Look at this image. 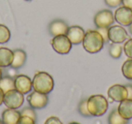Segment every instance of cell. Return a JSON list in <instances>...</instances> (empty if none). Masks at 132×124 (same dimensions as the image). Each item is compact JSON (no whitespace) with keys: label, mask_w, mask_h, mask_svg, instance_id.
Wrapping results in <instances>:
<instances>
[{"label":"cell","mask_w":132,"mask_h":124,"mask_svg":"<svg viewBox=\"0 0 132 124\" xmlns=\"http://www.w3.org/2000/svg\"><path fill=\"white\" fill-rule=\"evenodd\" d=\"M16 124H35V120L34 119L30 118V117L22 116L21 115V117L19 118Z\"/></svg>","instance_id":"26"},{"label":"cell","mask_w":132,"mask_h":124,"mask_svg":"<svg viewBox=\"0 0 132 124\" xmlns=\"http://www.w3.org/2000/svg\"><path fill=\"white\" fill-rule=\"evenodd\" d=\"M97 30L101 35V36L103 37L105 43H108L109 41H110L109 40V35H108V28H98Z\"/></svg>","instance_id":"29"},{"label":"cell","mask_w":132,"mask_h":124,"mask_svg":"<svg viewBox=\"0 0 132 124\" xmlns=\"http://www.w3.org/2000/svg\"><path fill=\"white\" fill-rule=\"evenodd\" d=\"M24 102V94L18 91L17 90L13 89L5 92L4 102L3 103L9 109L17 110L23 105Z\"/></svg>","instance_id":"4"},{"label":"cell","mask_w":132,"mask_h":124,"mask_svg":"<svg viewBox=\"0 0 132 124\" xmlns=\"http://www.w3.org/2000/svg\"><path fill=\"white\" fill-rule=\"evenodd\" d=\"M108 122L109 124H128V120L122 118L118 111V109H115L109 115Z\"/></svg>","instance_id":"18"},{"label":"cell","mask_w":132,"mask_h":124,"mask_svg":"<svg viewBox=\"0 0 132 124\" xmlns=\"http://www.w3.org/2000/svg\"><path fill=\"white\" fill-rule=\"evenodd\" d=\"M125 86H126L127 91H128V99L132 100V84H127Z\"/></svg>","instance_id":"31"},{"label":"cell","mask_w":132,"mask_h":124,"mask_svg":"<svg viewBox=\"0 0 132 124\" xmlns=\"http://www.w3.org/2000/svg\"><path fill=\"white\" fill-rule=\"evenodd\" d=\"M0 88L4 91V92L15 89V80L10 76L2 77L0 80Z\"/></svg>","instance_id":"19"},{"label":"cell","mask_w":132,"mask_h":124,"mask_svg":"<svg viewBox=\"0 0 132 124\" xmlns=\"http://www.w3.org/2000/svg\"><path fill=\"white\" fill-rule=\"evenodd\" d=\"M69 124H80V123H78V122H71V123H69Z\"/></svg>","instance_id":"35"},{"label":"cell","mask_w":132,"mask_h":124,"mask_svg":"<svg viewBox=\"0 0 132 124\" xmlns=\"http://www.w3.org/2000/svg\"><path fill=\"white\" fill-rule=\"evenodd\" d=\"M4 95H5V92L1 88H0V105L3 103L4 102Z\"/></svg>","instance_id":"32"},{"label":"cell","mask_w":132,"mask_h":124,"mask_svg":"<svg viewBox=\"0 0 132 124\" xmlns=\"http://www.w3.org/2000/svg\"><path fill=\"white\" fill-rule=\"evenodd\" d=\"M27 102L29 105L34 109H43L48 103V96L47 94L38 92L36 91H34L27 96Z\"/></svg>","instance_id":"10"},{"label":"cell","mask_w":132,"mask_h":124,"mask_svg":"<svg viewBox=\"0 0 132 124\" xmlns=\"http://www.w3.org/2000/svg\"><path fill=\"white\" fill-rule=\"evenodd\" d=\"M81 44L84 50L89 53H97L103 48L105 41L97 29L88 30L85 32L84 38Z\"/></svg>","instance_id":"1"},{"label":"cell","mask_w":132,"mask_h":124,"mask_svg":"<svg viewBox=\"0 0 132 124\" xmlns=\"http://www.w3.org/2000/svg\"><path fill=\"white\" fill-rule=\"evenodd\" d=\"M69 29V26L67 23L61 19H55L52 21L49 25V32L53 36L60 35H66Z\"/></svg>","instance_id":"13"},{"label":"cell","mask_w":132,"mask_h":124,"mask_svg":"<svg viewBox=\"0 0 132 124\" xmlns=\"http://www.w3.org/2000/svg\"><path fill=\"white\" fill-rule=\"evenodd\" d=\"M14 59V52L7 47H0V67L11 66Z\"/></svg>","instance_id":"16"},{"label":"cell","mask_w":132,"mask_h":124,"mask_svg":"<svg viewBox=\"0 0 132 124\" xmlns=\"http://www.w3.org/2000/svg\"><path fill=\"white\" fill-rule=\"evenodd\" d=\"M122 47L126 56H128V58L132 59V38H129L125 41L124 45Z\"/></svg>","instance_id":"25"},{"label":"cell","mask_w":132,"mask_h":124,"mask_svg":"<svg viewBox=\"0 0 132 124\" xmlns=\"http://www.w3.org/2000/svg\"><path fill=\"white\" fill-rule=\"evenodd\" d=\"M2 77H3V71L1 69V67H0V80L2 79Z\"/></svg>","instance_id":"34"},{"label":"cell","mask_w":132,"mask_h":124,"mask_svg":"<svg viewBox=\"0 0 132 124\" xmlns=\"http://www.w3.org/2000/svg\"><path fill=\"white\" fill-rule=\"evenodd\" d=\"M118 111L122 118L126 120H131L132 119V100L130 99H125L122 102H119L118 107Z\"/></svg>","instance_id":"15"},{"label":"cell","mask_w":132,"mask_h":124,"mask_svg":"<svg viewBox=\"0 0 132 124\" xmlns=\"http://www.w3.org/2000/svg\"><path fill=\"white\" fill-rule=\"evenodd\" d=\"M123 47L120 45V44H115L111 43L109 47V53L114 59H119L122 55Z\"/></svg>","instance_id":"21"},{"label":"cell","mask_w":132,"mask_h":124,"mask_svg":"<svg viewBox=\"0 0 132 124\" xmlns=\"http://www.w3.org/2000/svg\"><path fill=\"white\" fill-rule=\"evenodd\" d=\"M78 110H79V112L81 115H82L83 117H92L90 113L88 111V107H87V99H83L80 102L79 106H78Z\"/></svg>","instance_id":"23"},{"label":"cell","mask_w":132,"mask_h":124,"mask_svg":"<svg viewBox=\"0 0 132 124\" xmlns=\"http://www.w3.org/2000/svg\"><path fill=\"white\" fill-rule=\"evenodd\" d=\"M69 40L72 44H80L82 43L85 35V31L80 26H69V29L66 34Z\"/></svg>","instance_id":"12"},{"label":"cell","mask_w":132,"mask_h":124,"mask_svg":"<svg viewBox=\"0 0 132 124\" xmlns=\"http://www.w3.org/2000/svg\"><path fill=\"white\" fill-rule=\"evenodd\" d=\"M128 31H129V33H130V34H131V35H132V24L130 25L129 26H128Z\"/></svg>","instance_id":"33"},{"label":"cell","mask_w":132,"mask_h":124,"mask_svg":"<svg viewBox=\"0 0 132 124\" xmlns=\"http://www.w3.org/2000/svg\"><path fill=\"white\" fill-rule=\"evenodd\" d=\"M44 124H62V122L58 117L51 116L45 120Z\"/></svg>","instance_id":"28"},{"label":"cell","mask_w":132,"mask_h":124,"mask_svg":"<svg viewBox=\"0 0 132 124\" xmlns=\"http://www.w3.org/2000/svg\"><path fill=\"white\" fill-rule=\"evenodd\" d=\"M121 5L132 10V0H122Z\"/></svg>","instance_id":"30"},{"label":"cell","mask_w":132,"mask_h":124,"mask_svg":"<svg viewBox=\"0 0 132 124\" xmlns=\"http://www.w3.org/2000/svg\"><path fill=\"white\" fill-rule=\"evenodd\" d=\"M108 96L110 99V102H122L128 98L126 86L122 84H113L108 89Z\"/></svg>","instance_id":"9"},{"label":"cell","mask_w":132,"mask_h":124,"mask_svg":"<svg viewBox=\"0 0 132 124\" xmlns=\"http://www.w3.org/2000/svg\"><path fill=\"white\" fill-rule=\"evenodd\" d=\"M20 117V111L7 108L2 113V122L3 124H16Z\"/></svg>","instance_id":"14"},{"label":"cell","mask_w":132,"mask_h":124,"mask_svg":"<svg viewBox=\"0 0 132 124\" xmlns=\"http://www.w3.org/2000/svg\"><path fill=\"white\" fill-rule=\"evenodd\" d=\"M10 37H11V32L8 27L5 25L0 24V44L7 43L10 40Z\"/></svg>","instance_id":"22"},{"label":"cell","mask_w":132,"mask_h":124,"mask_svg":"<svg viewBox=\"0 0 132 124\" xmlns=\"http://www.w3.org/2000/svg\"><path fill=\"white\" fill-rule=\"evenodd\" d=\"M94 25L98 28H109L112 26L115 21L114 14L109 9H102L95 14L94 16Z\"/></svg>","instance_id":"6"},{"label":"cell","mask_w":132,"mask_h":124,"mask_svg":"<svg viewBox=\"0 0 132 124\" xmlns=\"http://www.w3.org/2000/svg\"><path fill=\"white\" fill-rule=\"evenodd\" d=\"M121 73L123 76L128 80L132 81V59L128 58L123 63L121 66Z\"/></svg>","instance_id":"20"},{"label":"cell","mask_w":132,"mask_h":124,"mask_svg":"<svg viewBox=\"0 0 132 124\" xmlns=\"http://www.w3.org/2000/svg\"><path fill=\"white\" fill-rule=\"evenodd\" d=\"M105 4L109 7H119L122 3V0H104Z\"/></svg>","instance_id":"27"},{"label":"cell","mask_w":132,"mask_h":124,"mask_svg":"<svg viewBox=\"0 0 132 124\" xmlns=\"http://www.w3.org/2000/svg\"><path fill=\"white\" fill-rule=\"evenodd\" d=\"M109 40L115 44H122L128 38V35L124 26L120 25H112L108 28Z\"/></svg>","instance_id":"7"},{"label":"cell","mask_w":132,"mask_h":124,"mask_svg":"<svg viewBox=\"0 0 132 124\" xmlns=\"http://www.w3.org/2000/svg\"><path fill=\"white\" fill-rule=\"evenodd\" d=\"M21 115L22 116H27V117H30V118L34 119V120L36 121L37 120V115L36 113H35V110H34V108H32L31 106L30 107H26L24 108V109L22 110V111H20Z\"/></svg>","instance_id":"24"},{"label":"cell","mask_w":132,"mask_h":124,"mask_svg":"<svg viewBox=\"0 0 132 124\" xmlns=\"http://www.w3.org/2000/svg\"><path fill=\"white\" fill-rule=\"evenodd\" d=\"M51 44L53 49L59 55H67L72 47V44L66 35L53 36L51 40Z\"/></svg>","instance_id":"5"},{"label":"cell","mask_w":132,"mask_h":124,"mask_svg":"<svg viewBox=\"0 0 132 124\" xmlns=\"http://www.w3.org/2000/svg\"><path fill=\"white\" fill-rule=\"evenodd\" d=\"M114 19L122 26H129L132 24V10L121 6L114 12Z\"/></svg>","instance_id":"8"},{"label":"cell","mask_w":132,"mask_h":124,"mask_svg":"<svg viewBox=\"0 0 132 124\" xmlns=\"http://www.w3.org/2000/svg\"><path fill=\"white\" fill-rule=\"evenodd\" d=\"M0 124H3V122H2V120H0Z\"/></svg>","instance_id":"36"},{"label":"cell","mask_w":132,"mask_h":124,"mask_svg":"<svg viewBox=\"0 0 132 124\" xmlns=\"http://www.w3.org/2000/svg\"><path fill=\"white\" fill-rule=\"evenodd\" d=\"M87 107L92 116L101 117L108 111L109 102L103 95L95 94L87 99Z\"/></svg>","instance_id":"3"},{"label":"cell","mask_w":132,"mask_h":124,"mask_svg":"<svg viewBox=\"0 0 132 124\" xmlns=\"http://www.w3.org/2000/svg\"><path fill=\"white\" fill-rule=\"evenodd\" d=\"M26 1H31V0H26Z\"/></svg>","instance_id":"37"},{"label":"cell","mask_w":132,"mask_h":124,"mask_svg":"<svg viewBox=\"0 0 132 124\" xmlns=\"http://www.w3.org/2000/svg\"><path fill=\"white\" fill-rule=\"evenodd\" d=\"M14 80H15V89L23 94H27L33 89L32 80L27 75L19 74L15 76Z\"/></svg>","instance_id":"11"},{"label":"cell","mask_w":132,"mask_h":124,"mask_svg":"<svg viewBox=\"0 0 132 124\" xmlns=\"http://www.w3.org/2000/svg\"><path fill=\"white\" fill-rule=\"evenodd\" d=\"M34 91L48 94L53 90L54 82L51 74L46 72H37L32 80Z\"/></svg>","instance_id":"2"},{"label":"cell","mask_w":132,"mask_h":124,"mask_svg":"<svg viewBox=\"0 0 132 124\" xmlns=\"http://www.w3.org/2000/svg\"><path fill=\"white\" fill-rule=\"evenodd\" d=\"M14 59L13 63L11 64V67L13 69H19L24 64H26V53L24 50L22 49H15L14 50Z\"/></svg>","instance_id":"17"}]
</instances>
